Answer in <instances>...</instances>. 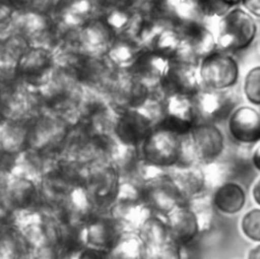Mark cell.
Masks as SVG:
<instances>
[{
  "label": "cell",
  "mask_w": 260,
  "mask_h": 259,
  "mask_svg": "<svg viewBox=\"0 0 260 259\" xmlns=\"http://www.w3.org/2000/svg\"><path fill=\"white\" fill-rule=\"evenodd\" d=\"M70 124L61 116L41 113L28 121V147L47 156L62 152Z\"/></svg>",
  "instance_id": "6da1fadb"
},
{
  "label": "cell",
  "mask_w": 260,
  "mask_h": 259,
  "mask_svg": "<svg viewBox=\"0 0 260 259\" xmlns=\"http://www.w3.org/2000/svg\"><path fill=\"white\" fill-rule=\"evenodd\" d=\"M257 34L253 17L241 8H233L222 15L218 23L216 45L221 51L237 53L251 46Z\"/></svg>",
  "instance_id": "7a4b0ae2"
},
{
  "label": "cell",
  "mask_w": 260,
  "mask_h": 259,
  "mask_svg": "<svg viewBox=\"0 0 260 259\" xmlns=\"http://www.w3.org/2000/svg\"><path fill=\"white\" fill-rule=\"evenodd\" d=\"M181 150L182 136L160 127H154L140 145L144 160L166 169L179 164Z\"/></svg>",
  "instance_id": "3957f363"
},
{
  "label": "cell",
  "mask_w": 260,
  "mask_h": 259,
  "mask_svg": "<svg viewBox=\"0 0 260 259\" xmlns=\"http://www.w3.org/2000/svg\"><path fill=\"white\" fill-rule=\"evenodd\" d=\"M121 174L109 161L89 164L85 188L100 209H109L113 204L121 182Z\"/></svg>",
  "instance_id": "277c9868"
},
{
  "label": "cell",
  "mask_w": 260,
  "mask_h": 259,
  "mask_svg": "<svg viewBox=\"0 0 260 259\" xmlns=\"http://www.w3.org/2000/svg\"><path fill=\"white\" fill-rule=\"evenodd\" d=\"M198 72L204 88L226 89L237 82L239 66L228 52L213 51L201 60Z\"/></svg>",
  "instance_id": "5b68a950"
},
{
  "label": "cell",
  "mask_w": 260,
  "mask_h": 259,
  "mask_svg": "<svg viewBox=\"0 0 260 259\" xmlns=\"http://www.w3.org/2000/svg\"><path fill=\"white\" fill-rule=\"evenodd\" d=\"M157 87L168 98L179 95L194 99L202 89V84L195 64L174 59L170 61Z\"/></svg>",
  "instance_id": "8992f818"
},
{
  "label": "cell",
  "mask_w": 260,
  "mask_h": 259,
  "mask_svg": "<svg viewBox=\"0 0 260 259\" xmlns=\"http://www.w3.org/2000/svg\"><path fill=\"white\" fill-rule=\"evenodd\" d=\"M4 174L6 180H2V206L12 211L44 210L39 183L24 177Z\"/></svg>",
  "instance_id": "52a82bcc"
},
{
  "label": "cell",
  "mask_w": 260,
  "mask_h": 259,
  "mask_svg": "<svg viewBox=\"0 0 260 259\" xmlns=\"http://www.w3.org/2000/svg\"><path fill=\"white\" fill-rule=\"evenodd\" d=\"M55 73V56L44 47L31 46L21 57L16 74L22 82L32 88L48 83Z\"/></svg>",
  "instance_id": "ba28073f"
},
{
  "label": "cell",
  "mask_w": 260,
  "mask_h": 259,
  "mask_svg": "<svg viewBox=\"0 0 260 259\" xmlns=\"http://www.w3.org/2000/svg\"><path fill=\"white\" fill-rule=\"evenodd\" d=\"M69 49L92 57L107 56L115 41L114 29L102 20H88L73 33Z\"/></svg>",
  "instance_id": "9c48e42d"
},
{
  "label": "cell",
  "mask_w": 260,
  "mask_h": 259,
  "mask_svg": "<svg viewBox=\"0 0 260 259\" xmlns=\"http://www.w3.org/2000/svg\"><path fill=\"white\" fill-rule=\"evenodd\" d=\"M151 87L128 71L117 74L113 80L107 98L112 107L121 112L127 109L140 108L147 100Z\"/></svg>",
  "instance_id": "30bf717a"
},
{
  "label": "cell",
  "mask_w": 260,
  "mask_h": 259,
  "mask_svg": "<svg viewBox=\"0 0 260 259\" xmlns=\"http://www.w3.org/2000/svg\"><path fill=\"white\" fill-rule=\"evenodd\" d=\"M100 210L93 198L85 188H72L60 201L52 215L59 222L86 224Z\"/></svg>",
  "instance_id": "8fae6325"
},
{
  "label": "cell",
  "mask_w": 260,
  "mask_h": 259,
  "mask_svg": "<svg viewBox=\"0 0 260 259\" xmlns=\"http://www.w3.org/2000/svg\"><path fill=\"white\" fill-rule=\"evenodd\" d=\"M187 140L196 164H210L223 151L224 138L221 131L209 122L196 124Z\"/></svg>",
  "instance_id": "7c38bea8"
},
{
  "label": "cell",
  "mask_w": 260,
  "mask_h": 259,
  "mask_svg": "<svg viewBox=\"0 0 260 259\" xmlns=\"http://www.w3.org/2000/svg\"><path fill=\"white\" fill-rule=\"evenodd\" d=\"M143 198L149 209L156 214H168L184 199L170 173L142 183Z\"/></svg>",
  "instance_id": "4fadbf2b"
},
{
  "label": "cell",
  "mask_w": 260,
  "mask_h": 259,
  "mask_svg": "<svg viewBox=\"0 0 260 259\" xmlns=\"http://www.w3.org/2000/svg\"><path fill=\"white\" fill-rule=\"evenodd\" d=\"M179 33L182 38V46L175 59L196 65L198 60H202L213 52L216 47V42L211 31L197 21L186 22Z\"/></svg>",
  "instance_id": "5bb4252c"
},
{
  "label": "cell",
  "mask_w": 260,
  "mask_h": 259,
  "mask_svg": "<svg viewBox=\"0 0 260 259\" xmlns=\"http://www.w3.org/2000/svg\"><path fill=\"white\" fill-rule=\"evenodd\" d=\"M198 110L194 99L186 96L168 98L165 113L155 127H160L180 136L190 133L198 124Z\"/></svg>",
  "instance_id": "9a60e30c"
},
{
  "label": "cell",
  "mask_w": 260,
  "mask_h": 259,
  "mask_svg": "<svg viewBox=\"0 0 260 259\" xmlns=\"http://www.w3.org/2000/svg\"><path fill=\"white\" fill-rule=\"evenodd\" d=\"M155 124L141 108H132L118 113L114 125V135L126 144L140 146Z\"/></svg>",
  "instance_id": "2e32d148"
},
{
  "label": "cell",
  "mask_w": 260,
  "mask_h": 259,
  "mask_svg": "<svg viewBox=\"0 0 260 259\" xmlns=\"http://www.w3.org/2000/svg\"><path fill=\"white\" fill-rule=\"evenodd\" d=\"M124 228L109 209H100L85 224L86 245L110 252L115 246Z\"/></svg>",
  "instance_id": "e0dca14e"
},
{
  "label": "cell",
  "mask_w": 260,
  "mask_h": 259,
  "mask_svg": "<svg viewBox=\"0 0 260 259\" xmlns=\"http://www.w3.org/2000/svg\"><path fill=\"white\" fill-rule=\"evenodd\" d=\"M235 93L225 89L202 88L194 98L199 117L204 122L215 123L231 116L237 103Z\"/></svg>",
  "instance_id": "ac0fdd59"
},
{
  "label": "cell",
  "mask_w": 260,
  "mask_h": 259,
  "mask_svg": "<svg viewBox=\"0 0 260 259\" xmlns=\"http://www.w3.org/2000/svg\"><path fill=\"white\" fill-rule=\"evenodd\" d=\"M165 218L171 239L182 246L191 243L200 232L198 217L187 202L177 205Z\"/></svg>",
  "instance_id": "d6986e66"
},
{
  "label": "cell",
  "mask_w": 260,
  "mask_h": 259,
  "mask_svg": "<svg viewBox=\"0 0 260 259\" xmlns=\"http://www.w3.org/2000/svg\"><path fill=\"white\" fill-rule=\"evenodd\" d=\"M231 136L241 143H253L260 140V114L251 107H240L229 119Z\"/></svg>",
  "instance_id": "ffe728a7"
},
{
  "label": "cell",
  "mask_w": 260,
  "mask_h": 259,
  "mask_svg": "<svg viewBox=\"0 0 260 259\" xmlns=\"http://www.w3.org/2000/svg\"><path fill=\"white\" fill-rule=\"evenodd\" d=\"M170 61L149 49L143 50L126 69L130 74L145 82L149 87L159 84Z\"/></svg>",
  "instance_id": "44dd1931"
},
{
  "label": "cell",
  "mask_w": 260,
  "mask_h": 259,
  "mask_svg": "<svg viewBox=\"0 0 260 259\" xmlns=\"http://www.w3.org/2000/svg\"><path fill=\"white\" fill-rule=\"evenodd\" d=\"M31 47L30 43L22 35L13 33L7 36L1 43L0 65L2 81L17 78V65L23 54Z\"/></svg>",
  "instance_id": "7402d4cb"
},
{
  "label": "cell",
  "mask_w": 260,
  "mask_h": 259,
  "mask_svg": "<svg viewBox=\"0 0 260 259\" xmlns=\"http://www.w3.org/2000/svg\"><path fill=\"white\" fill-rule=\"evenodd\" d=\"M170 175L185 202L199 196L206 186L203 169L198 164L176 166Z\"/></svg>",
  "instance_id": "603a6c76"
},
{
  "label": "cell",
  "mask_w": 260,
  "mask_h": 259,
  "mask_svg": "<svg viewBox=\"0 0 260 259\" xmlns=\"http://www.w3.org/2000/svg\"><path fill=\"white\" fill-rule=\"evenodd\" d=\"M50 157L51 156H47L32 148L27 147L14 156L12 165L7 174L24 177L40 184Z\"/></svg>",
  "instance_id": "cb8c5ba5"
},
{
  "label": "cell",
  "mask_w": 260,
  "mask_h": 259,
  "mask_svg": "<svg viewBox=\"0 0 260 259\" xmlns=\"http://www.w3.org/2000/svg\"><path fill=\"white\" fill-rule=\"evenodd\" d=\"M0 142L2 153L16 155L28 147V121L2 118Z\"/></svg>",
  "instance_id": "d4e9b609"
},
{
  "label": "cell",
  "mask_w": 260,
  "mask_h": 259,
  "mask_svg": "<svg viewBox=\"0 0 260 259\" xmlns=\"http://www.w3.org/2000/svg\"><path fill=\"white\" fill-rule=\"evenodd\" d=\"M141 158L139 146L123 143L116 138L108 160L119 171L121 177H131L135 174Z\"/></svg>",
  "instance_id": "484cf974"
},
{
  "label": "cell",
  "mask_w": 260,
  "mask_h": 259,
  "mask_svg": "<svg viewBox=\"0 0 260 259\" xmlns=\"http://www.w3.org/2000/svg\"><path fill=\"white\" fill-rule=\"evenodd\" d=\"M137 233L147 247V258L151 252L161 247L171 239L166 219L164 220L161 215L156 213L150 214L140 224Z\"/></svg>",
  "instance_id": "4316f807"
},
{
  "label": "cell",
  "mask_w": 260,
  "mask_h": 259,
  "mask_svg": "<svg viewBox=\"0 0 260 259\" xmlns=\"http://www.w3.org/2000/svg\"><path fill=\"white\" fill-rule=\"evenodd\" d=\"M0 256L1 258L31 257L30 246L18 226L13 224L3 225Z\"/></svg>",
  "instance_id": "83f0119b"
},
{
  "label": "cell",
  "mask_w": 260,
  "mask_h": 259,
  "mask_svg": "<svg viewBox=\"0 0 260 259\" xmlns=\"http://www.w3.org/2000/svg\"><path fill=\"white\" fill-rule=\"evenodd\" d=\"M86 246L84 224L60 222V257H78Z\"/></svg>",
  "instance_id": "f1b7e54d"
},
{
  "label": "cell",
  "mask_w": 260,
  "mask_h": 259,
  "mask_svg": "<svg viewBox=\"0 0 260 259\" xmlns=\"http://www.w3.org/2000/svg\"><path fill=\"white\" fill-rule=\"evenodd\" d=\"M246 201V195L243 188L232 182L223 183L213 193L212 203L221 212L234 214L239 212Z\"/></svg>",
  "instance_id": "f546056e"
},
{
  "label": "cell",
  "mask_w": 260,
  "mask_h": 259,
  "mask_svg": "<svg viewBox=\"0 0 260 259\" xmlns=\"http://www.w3.org/2000/svg\"><path fill=\"white\" fill-rule=\"evenodd\" d=\"M148 250L137 232L124 231L109 252V258L142 259L147 258Z\"/></svg>",
  "instance_id": "4dcf8cb0"
},
{
  "label": "cell",
  "mask_w": 260,
  "mask_h": 259,
  "mask_svg": "<svg viewBox=\"0 0 260 259\" xmlns=\"http://www.w3.org/2000/svg\"><path fill=\"white\" fill-rule=\"evenodd\" d=\"M143 50L139 46L137 39L124 35L115 38L107 57L116 66L128 68Z\"/></svg>",
  "instance_id": "1f68e13d"
},
{
  "label": "cell",
  "mask_w": 260,
  "mask_h": 259,
  "mask_svg": "<svg viewBox=\"0 0 260 259\" xmlns=\"http://www.w3.org/2000/svg\"><path fill=\"white\" fill-rule=\"evenodd\" d=\"M181 46L182 38L179 31L164 29L152 37L149 50L171 61L178 56Z\"/></svg>",
  "instance_id": "d6a6232c"
},
{
  "label": "cell",
  "mask_w": 260,
  "mask_h": 259,
  "mask_svg": "<svg viewBox=\"0 0 260 259\" xmlns=\"http://www.w3.org/2000/svg\"><path fill=\"white\" fill-rule=\"evenodd\" d=\"M244 91L249 102L260 106V66L251 69L246 75Z\"/></svg>",
  "instance_id": "836d02e7"
},
{
  "label": "cell",
  "mask_w": 260,
  "mask_h": 259,
  "mask_svg": "<svg viewBox=\"0 0 260 259\" xmlns=\"http://www.w3.org/2000/svg\"><path fill=\"white\" fill-rule=\"evenodd\" d=\"M242 231L249 239L260 242V209H252L244 215Z\"/></svg>",
  "instance_id": "e575fe53"
},
{
  "label": "cell",
  "mask_w": 260,
  "mask_h": 259,
  "mask_svg": "<svg viewBox=\"0 0 260 259\" xmlns=\"http://www.w3.org/2000/svg\"><path fill=\"white\" fill-rule=\"evenodd\" d=\"M183 246L170 239L161 247L151 252L148 255V258H181L182 257Z\"/></svg>",
  "instance_id": "d590c367"
},
{
  "label": "cell",
  "mask_w": 260,
  "mask_h": 259,
  "mask_svg": "<svg viewBox=\"0 0 260 259\" xmlns=\"http://www.w3.org/2000/svg\"><path fill=\"white\" fill-rule=\"evenodd\" d=\"M78 258H89V259H105L109 258V252L94 248V247H89L86 246L78 255Z\"/></svg>",
  "instance_id": "8d00e7d4"
},
{
  "label": "cell",
  "mask_w": 260,
  "mask_h": 259,
  "mask_svg": "<svg viewBox=\"0 0 260 259\" xmlns=\"http://www.w3.org/2000/svg\"><path fill=\"white\" fill-rule=\"evenodd\" d=\"M242 5L253 15L260 17V0H243Z\"/></svg>",
  "instance_id": "74e56055"
},
{
  "label": "cell",
  "mask_w": 260,
  "mask_h": 259,
  "mask_svg": "<svg viewBox=\"0 0 260 259\" xmlns=\"http://www.w3.org/2000/svg\"><path fill=\"white\" fill-rule=\"evenodd\" d=\"M252 160H253V164H254L255 168L260 172V144L255 149V151L253 153V156H252Z\"/></svg>",
  "instance_id": "f35d334b"
},
{
  "label": "cell",
  "mask_w": 260,
  "mask_h": 259,
  "mask_svg": "<svg viewBox=\"0 0 260 259\" xmlns=\"http://www.w3.org/2000/svg\"><path fill=\"white\" fill-rule=\"evenodd\" d=\"M253 196H254V199L256 201L257 204L260 205V180L256 183V185L254 186V189H253Z\"/></svg>",
  "instance_id": "ab89813d"
},
{
  "label": "cell",
  "mask_w": 260,
  "mask_h": 259,
  "mask_svg": "<svg viewBox=\"0 0 260 259\" xmlns=\"http://www.w3.org/2000/svg\"><path fill=\"white\" fill-rule=\"evenodd\" d=\"M248 257H249L250 259H260V245L257 246V247H255V248H253V249L250 251Z\"/></svg>",
  "instance_id": "60d3db41"
},
{
  "label": "cell",
  "mask_w": 260,
  "mask_h": 259,
  "mask_svg": "<svg viewBox=\"0 0 260 259\" xmlns=\"http://www.w3.org/2000/svg\"><path fill=\"white\" fill-rule=\"evenodd\" d=\"M222 2L231 9L232 7H234V6H236V5H238V4H242V2H243V0H222Z\"/></svg>",
  "instance_id": "b9f144b4"
}]
</instances>
